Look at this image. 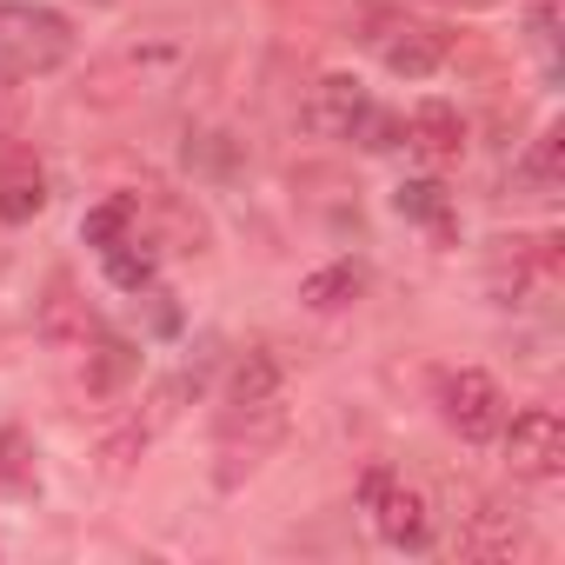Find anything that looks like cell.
<instances>
[{
  "label": "cell",
  "mask_w": 565,
  "mask_h": 565,
  "mask_svg": "<svg viewBox=\"0 0 565 565\" xmlns=\"http://www.w3.org/2000/svg\"><path fill=\"white\" fill-rule=\"evenodd\" d=\"M74 54V28L41 0H0V67L8 74H54Z\"/></svg>",
  "instance_id": "cell-1"
},
{
  "label": "cell",
  "mask_w": 565,
  "mask_h": 565,
  "mask_svg": "<svg viewBox=\"0 0 565 565\" xmlns=\"http://www.w3.org/2000/svg\"><path fill=\"white\" fill-rule=\"evenodd\" d=\"M360 505L373 512V525H380V539L393 552H426L433 545V499L419 486H406V479H393V472L373 466L360 479Z\"/></svg>",
  "instance_id": "cell-2"
},
{
  "label": "cell",
  "mask_w": 565,
  "mask_h": 565,
  "mask_svg": "<svg viewBox=\"0 0 565 565\" xmlns=\"http://www.w3.org/2000/svg\"><path fill=\"white\" fill-rule=\"evenodd\" d=\"M439 419H446L466 446H492L499 426H505V393H499V380L479 373V366L446 373V380H439Z\"/></svg>",
  "instance_id": "cell-3"
},
{
  "label": "cell",
  "mask_w": 565,
  "mask_h": 565,
  "mask_svg": "<svg viewBox=\"0 0 565 565\" xmlns=\"http://www.w3.org/2000/svg\"><path fill=\"white\" fill-rule=\"evenodd\" d=\"M279 433H287V413L279 399H259V406H226V426H220V486H239V472H253Z\"/></svg>",
  "instance_id": "cell-4"
},
{
  "label": "cell",
  "mask_w": 565,
  "mask_h": 565,
  "mask_svg": "<svg viewBox=\"0 0 565 565\" xmlns=\"http://www.w3.org/2000/svg\"><path fill=\"white\" fill-rule=\"evenodd\" d=\"M499 439H505V459H512L519 479L552 486V479L565 472V426H558L552 406H525L512 426H499Z\"/></svg>",
  "instance_id": "cell-5"
},
{
  "label": "cell",
  "mask_w": 565,
  "mask_h": 565,
  "mask_svg": "<svg viewBox=\"0 0 565 565\" xmlns=\"http://www.w3.org/2000/svg\"><path fill=\"white\" fill-rule=\"evenodd\" d=\"M373 47H380L386 74H399V81H426V74H439L446 54H452V41H446L439 28H426V21H386V28L373 34Z\"/></svg>",
  "instance_id": "cell-6"
},
{
  "label": "cell",
  "mask_w": 565,
  "mask_h": 565,
  "mask_svg": "<svg viewBox=\"0 0 565 565\" xmlns=\"http://www.w3.org/2000/svg\"><path fill=\"white\" fill-rule=\"evenodd\" d=\"M41 340H47V347H61V353H81V347H94V340H100V320H94V307L74 294V279H67V273L54 279L47 300H41Z\"/></svg>",
  "instance_id": "cell-7"
},
{
  "label": "cell",
  "mask_w": 565,
  "mask_h": 565,
  "mask_svg": "<svg viewBox=\"0 0 565 565\" xmlns=\"http://www.w3.org/2000/svg\"><path fill=\"white\" fill-rule=\"evenodd\" d=\"M406 147L426 160V167H452L466 153V120L452 100H419L413 107V127H406Z\"/></svg>",
  "instance_id": "cell-8"
},
{
  "label": "cell",
  "mask_w": 565,
  "mask_h": 565,
  "mask_svg": "<svg viewBox=\"0 0 565 565\" xmlns=\"http://www.w3.org/2000/svg\"><path fill=\"white\" fill-rule=\"evenodd\" d=\"M532 539H525V519L519 512H499V505H479V512H466V525H459V552L466 558H512V552H525Z\"/></svg>",
  "instance_id": "cell-9"
},
{
  "label": "cell",
  "mask_w": 565,
  "mask_h": 565,
  "mask_svg": "<svg viewBox=\"0 0 565 565\" xmlns=\"http://www.w3.org/2000/svg\"><path fill=\"white\" fill-rule=\"evenodd\" d=\"M47 206V173L34 153H8L0 160V220L8 226H28L34 213Z\"/></svg>",
  "instance_id": "cell-10"
},
{
  "label": "cell",
  "mask_w": 565,
  "mask_h": 565,
  "mask_svg": "<svg viewBox=\"0 0 565 565\" xmlns=\"http://www.w3.org/2000/svg\"><path fill=\"white\" fill-rule=\"evenodd\" d=\"M366 107H373V100H366V87H360L353 74H327L320 94H313V127L333 134V140H353V127H360Z\"/></svg>",
  "instance_id": "cell-11"
},
{
  "label": "cell",
  "mask_w": 565,
  "mask_h": 565,
  "mask_svg": "<svg viewBox=\"0 0 565 565\" xmlns=\"http://www.w3.org/2000/svg\"><path fill=\"white\" fill-rule=\"evenodd\" d=\"M360 294H366V266H360V259H333V266H320V273L300 279V300H307L313 313H340V307H353Z\"/></svg>",
  "instance_id": "cell-12"
},
{
  "label": "cell",
  "mask_w": 565,
  "mask_h": 565,
  "mask_svg": "<svg viewBox=\"0 0 565 565\" xmlns=\"http://www.w3.org/2000/svg\"><path fill=\"white\" fill-rule=\"evenodd\" d=\"M134 226H140V200H134V193H114V200H100V206H94V213L81 220V239L107 253V246L134 239Z\"/></svg>",
  "instance_id": "cell-13"
},
{
  "label": "cell",
  "mask_w": 565,
  "mask_h": 565,
  "mask_svg": "<svg viewBox=\"0 0 565 565\" xmlns=\"http://www.w3.org/2000/svg\"><path fill=\"white\" fill-rule=\"evenodd\" d=\"M259 399H279V360L266 347H253L226 380V406H259Z\"/></svg>",
  "instance_id": "cell-14"
},
{
  "label": "cell",
  "mask_w": 565,
  "mask_h": 565,
  "mask_svg": "<svg viewBox=\"0 0 565 565\" xmlns=\"http://www.w3.org/2000/svg\"><path fill=\"white\" fill-rule=\"evenodd\" d=\"M140 373V353L127 347V340H94V353H87V393H120L127 380Z\"/></svg>",
  "instance_id": "cell-15"
},
{
  "label": "cell",
  "mask_w": 565,
  "mask_h": 565,
  "mask_svg": "<svg viewBox=\"0 0 565 565\" xmlns=\"http://www.w3.org/2000/svg\"><path fill=\"white\" fill-rule=\"evenodd\" d=\"M41 472H34V439L21 426H0V499H21L34 492Z\"/></svg>",
  "instance_id": "cell-16"
},
{
  "label": "cell",
  "mask_w": 565,
  "mask_h": 565,
  "mask_svg": "<svg viewBox=\"0 0 565 565\" xmlns=\"http://www.w3.org/2000/svg\"><path fill=\"white\" fill-rule=\"evenodd\" d=\"M393 206H399L406 220L433 226V233H452V200H446V186H439V180H406V186L393 193Z\"/></svg>",
  "instance_id": "cell-17"
},
{
  "label": "cell",
  "mask_w": 565,
  "mask_h": 565,
  "mask_svg": "<svg viewBox=\"0 0 565 565\" xmlns=\"http://www.w3.org/2000/svg\"><path fill=\"white\" fill-rule=\"evenodd\" d=\"M100 259H107V279H114L120 294H140V287H153V246H140V239H120V246H107Z\"/></svg>",
  "instance_id": "cell-18"
},
{
  "label": "cell",
  "mask_w": 565,
  "mask_h": 565,
  "mask_svg": "<svg viewBox=\"0 0 565 565\" xmlns=\"http://www.w3.org/2000/svg\"><path fill=\"white\" fill-rule=\"evenodd\" d=\"M558 153H565V134H558V127H545V134L532 140V153H525L519 180H532V186H558Z\"/></svg>",
  "instance_id": "cell-19"
},
{
  "label": "cell",
  "mask_w": 565,
  "mask_h": 565,
  "mask_svg": "<svg viewBox=\"0 0 565 565\" xmlns=\"http://www.w3.org/2000/svg\"><path fill=\"white\" fill-rule=\"evenodd\" d=\"M353 140H360V147H373V153H393V147L406 140V120H399V114L366 107V114H360V127H353Z\"/></svg>",
  "instance_id": "cell-20"
},
{
  "label": "cell",
  "mask_w": 565,
  "mask_h": 565,
  "mask_svg": "<svg viewBox=\"0 0 565 565\" xmlns=\"http://www.w3.org/2000/svg\"><path fill=\"white\" fill-rule=\"evenodd\" d=\"M21 114H28V100H21V74L0 67V147L21 134Z\"/></svg>",
  "instance_id": "cell-21"
}]
</instances>
